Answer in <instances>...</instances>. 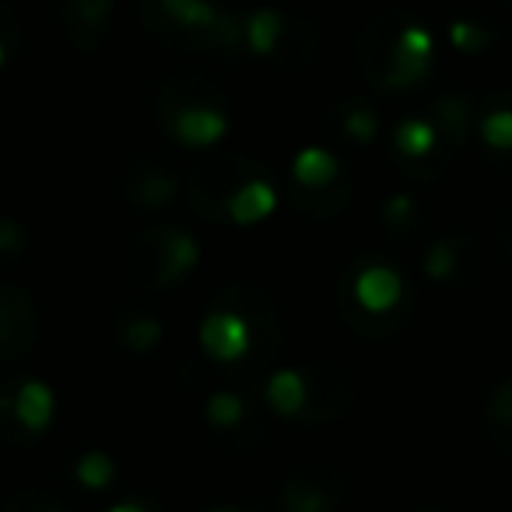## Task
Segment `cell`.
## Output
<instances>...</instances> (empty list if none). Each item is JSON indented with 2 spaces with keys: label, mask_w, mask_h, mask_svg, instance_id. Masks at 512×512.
<instances>
[{
  "label": "cell",
  "mask_w": 512,
  "mask_h": 512,
  "mask_svg": "<svg viewBox=\"0 0 512 512\" xmlns=\"http://www.w3.org/2000/svg\"><path fill=\"white\" fill-rule=\"evenodd\" d=\"M428 57H432V39L400 11L372 18L358 36V67L365 81L383 92L418 85L428 74Z\"/></svg>",
  "instance_id": "1"
},
{
  "label": "cell",
  "mask_w": 512,
  "mask_h": 512,
  "mask_svg": "<svg viewBox=\"0 0 512 512\" xmlns=\"http://www.w3.org/2000/svg\"><path fill=\"white\" fill-rule=\"evenodd\" d=\"M337 306L355 334L383 341L407 323L411 295L407 281L386 260H362L337 285Z\"/></svg>",
  "instance_id": "2"
},
{
  "label": "cell",
  "mask_w": 512,
  "mask_h": 512,
  "mask_svg": "<svg viewBox=\"0 0 512 512\" xmlns=\"http://www.w3.org/2000/svg\"><path fill=\"white\" fill-rule=\"evenodd\" d=\"M141 22L158 43L183 53L228 50L239 43V22L207 0H141Z\"/></svg>",
  "instance_id": "3"
},
{
  "label": "cell",
  "mask_w": 512,
  "mask_h": 512,
  "mask_svg": "<svg viewBox=\"0 0 512 512\" xmlns=\"http://www.w3.org/2000/svg\"><path fill=\"white\" fill-rule=\"evenodd\" d=\"M158 120L186 144H211L225 130V102L214 81L200 74H176L158 92Z\"/></svg>",
  "instance_id": "4"
},
{
  "label": "cell",
  "mask_w": 512,
  "mask_h": 512,
  "mask_svg": "<svg viewBox=\"0 0 512 512\" xmlns=\"http://www.w3.org/2000/svg\"><path fill=\"white\" fill-rule=\"evenodd\" d=\"M197 264V242L179 228H148L123 249L120 271L130 288H169Z\"/></svg>",
  "instance_id": "5"
},
{
  "label": "cell",
  "mask_w": 512,
  "mask_h": 512,
  "mask_svg": "<svg viewBox=\"0 0 512 512\" xmlns=\"http://www.w3.org/2000/svg\"><path fill=\"white\" fill-rule=\"evenodd\" d=\"M264 176V169L242 155H218L211 162L197 165L186 179V197L190 207L204 218L214 221H232V204L242 193V186H249L253 179Z\"/></svg>",
  "instance_id": "6"
},
{
  "label": "cell",
  "mask_w": 512,
  "mask_h": 512,
  "mask_svg": "<svg viewBox=\"0 0 512 512\" xmlns=\"http://www.w3.org/2000/svg\"><path fill=\"white\" fill-rule=\"evenodd\" d=\"M53 414V397L43 383L11 379L0 386V439L11 446H25L46 428Z\"/></svg>",
  "instance_id": "7"
},
{
  "label": "cell",
  "mask_w": 512,
  "mask_h": 512,
  "mask_svg": "<svg viewBox=\"0 0 512 512\" xmlns=\"http://www.w3.org/2000/svg\"><path fill=\"white\" fill-rule=\"evenodd\" d=\"M214 302L235 309L246 320L249 334H253V369H264L274 351L281 348V316L271 306V299L264 292H256V288L232 285V288H221L214 295Z\"/></svg>",
  "instance_id": "8"
},
{
  "label": "cell",
  "mask_w": 512,
  "mask_h": 512,
  "mask_svg": "<svg viewBox=\"0 0 512 512\" xmlns=\"http://www.w3.org/2000/svg\"><path fill=\"white\" fill-rule=\"evenodd\" d=\"M344 502V474L330 463H306L281 484L285 512H337Z\"/></svg>",
  "instance_id": "9"
},
{
  "label": "cell",
  "mask_w": 512,
  "mask_h": 512,
  "mask_svg": "<svg viewBox=\"0 0 512 512\" xmlns=\"http://www.w3.org/2000/svg\"><path fill=\"white\" fill-rule=\"evenodd\" d=\"M39 341V313L25 288L0 285V362L32 355Z\"/></svg>",
  "instance_id": "10"
},
{
  "label": "cell",
  "mask_w": 512,
  "mask_h": 512,
  "mask_svg": "<svg viewBox=\"0 0 512 512\" xmlns=\"http://www.w3.org/2000/svg\"><path fill=\"white\" fill-rule=\"evenodd\" d=\"M425 271H428V278L442 281V285L467 288L481 278L484 256L470 235H449V239H439L428 246Z\"/></svg>",
  "instance_id": "11"
},
{
  "label": "cell",
  "mask_w": 512,
  "mask_h": 512,
  "mask_svg": "<svg viewBox=\"0 0 512 512\" xmlns=\"http://www.w3.org/2000/svg\"><path fill=\"white\" fill-rule=\"evenodd\" d=\"M57 22L74 50L99 53L113 22V0H60Z\"/></svg>",
  "instance_id": "12"
},
{
  "label": "cell",
  "mask_w": 512,
  "mask_h": 512,
  "mask_svg": "<svg viewBox=\"0 0 512 512\" xmlns=\"http://www.w3.org/2000/svg\"><path fill=\"white\" fill-rule=\"evenodd\" d=\"M179 193V176L169 162L155 155H144L123 172V197L134 207L155 211V207H169Z\"/></svg>",
  "instance_id": "13"
},
{
  "label": "cell",
  "mask_w": 512,
  "mask_h": 512,
  "mask_svg": "<svg viewBox=\"0 0 512 512\" xmlns=\"http://www.w3.org/2000/svg\"><path fill=\"white\" fill-rule=\"evenodd\" d=\"M204 348L218 362H242V358H253V334H249L246 320H242L235 309L214 302L211 313L204 320Z\"/></svg>",
  "instance_id": "14"
},
{
  "label": "cell",
  "mask_w": 512,
  "mask_h": 512,
  "mask_svg": "<svg viewBox=\"0 0 512 512\" xmlns=\"http://www.w3.org/2000/svg\"><path fill=\"white\" fill-rule=\"evenodd\" d=\"M306 383V404H302V414L309 421H334L341 418L351 407V383L334 372L330 365H316L302 376Z\"/></svg>",
  "instance_id": "15"
},
{
  "label": "cell",
  "mask_w": 512,
  "mask_h": 512,
  "mask_svg": "<svg viewBox=\"0 0 512 512\" xmlns=\"http://www.w3.org/2000/svg\"><path fill=\"white\" fill-rule=\"evenodd\" d=\"M348 200H351V179L344 172L327 186H295L292 190V207L306 214V218H330Z\"/></svg>",
  "instance_id": "16"
},
{
  "label": "cell",
  "mask_w": 512,
  "mask_h": 512,
  "mask_svg": "<svg viewBox=\"0 0 512 512\" xmlns=\"http://www.w3.org/2000/svg\"><path fill=\"white\" fill-rule=\"evenodd\" d=\"M481 137L498 162H512V92H502L481 113Z\"/></svg>",
  "instance_id": "17"
},
{
  "label": "cell",
  "mask_w": 512,
  "mask_h": 512,
  "mask_svg": "<svg viewBox=\"0 0 512 512\" xmlns=\"http://www.w3.org/2000/svg\"><path fill=\"white\" fill-rule=\"evenodd\" d=\"M204 418L211 421V428L218 435H239L242 428H253L256 418H253V404H249L242 393H214L211 400H207L204 407ZM256 435H260V428H253Z\"/></svg>",
  "instance_id": "18"
},
{
  "label": "cell",
  "mask_w": 512,
  "mask_h": 512,
  "mask_svg": "<svg viewBox=\"0 0 512 512\" xmlns=\"http://www.w3.org/2000/svg\"><path fill=\"white\" fill-rule=\"evenodd\" d=\"M484 421H488V439L502 449L505 456H512V379L502 383L495 393L488 397L484 407Z\"/></svg>",
  "instance_id": "19"
},
{
  "label": "cell",
  "mask_w": 512,
  "mask_h": 512,
  "mask_svg": "<svg viewBox=\"0 0 512 512\" xmlns=\"http://www.w3.org/2000/svg\"><path fill=\"white\" fill-rule=\"evenodd\" d=\"M334 127L341 130L344 137H351V141L369 144L379 130V120L369 106H362V102H344V106L334 109Z\"/></svg>",
  "instance_id": "20"
},
{
  "label": "cell",
  "mask_w": 512,
  "mask_h": 512,
  "mask_svg": "<svg viewBox=\"0 0 512 512\" xmlns=\"http://www.w3.org/2000/svg\"><path fill=\"white\" fill-rule=\"evenodd\" d=\"M0 512H71V509L46 488H22L4 502Z\"/></svg>",
  "instance_id": "21"
},
{
  "label": "cell",
  "mask_w": 512,
  "mask_h": 512,
  "mask_svg": "<svg viewBox=\"0 0 512 512\" xmlns=\"http://www.w3.org/2000/svg\"><path fill=\"white\" fill-rule=\"evenodd\" d=\"M383 225L393 239H407V235L418 228V211H414V200L411 197H393L383 211Z\"/></svg>",
  "instance_id": "22"
},
{
  "label": "cell",
  "mask_w": 512,
  "mask_h": 512,
  "mask_svg": "<svg viewBox=\"0 0 512 512\" xmlns=\"http://www.w3.org/2000/svg\"><path fill=\"white\" fill-rule=\"evenodd\" d=\"M25 249H29V235H25L22 225H15V221L0 218V267H11L18 264L25 256Z\"/></svg>",
  "instance_id": "23"
},
{
  "label": "cell",
  "mask_w": 512,
  "mask_h": 512,
  "mask_svg": "<svg viewBox=\"0 0 512 512\" xmlns=\"http://www.w3.org/2000/svg\"><path fill=\"white\" fill-rule=\"evenodd\" d=\"M158 337H162V327L148 316H137V320H127L120 330V341L127 344L130 351H144V348H155Z\"/></svg>",
  "instance_id": "24"
},
{
  "label": "cell",
  "mask_w": 512,
  "mask_h": 512,
  "mask_svg": "<svg viewBox=\"0 0 512 512\" xmlns=\"http://www.w3.org/2000/svg\"><path fill=\"white\" fill-rule=\"evenodd\" d=\"M113 474H116V467L106 453H88L78 460V477L88 488H106V484L113 481Z\"/></svg>",
  "instance_id": "25"
},
{
  "label": "cell",
  "mask_w": 512,
  "mask_h": 512,
  "mask_svg": "<svg viewBox=\"0 0 512 512\" xmlns=\"http://www.w3.org/2000/svg\"><path fill=\"white\" fill-rule=\"evenodd\" d=\"M0 46L8 50V57L18 53V46H22V22H18L15 8L4 4V0H0Z\"/></svg>",
  "instance_id": "26"
},
{
  "label": "cell",
  "mask_w": 512,
  "mask_h": 512,
  "mask_svg": "<svg viewBox=\"0 0 512 512\" xmlns=\"http://www.w3.org/2000/svg\"><path fill=\"white\" fill-rule=\"evenodd\" d=\"M453 43L474 53V50H481L484 43H491V36H488V29H477V25H456V29H453Z\"/></svg>",
  "instance_id": "27"
},
{
  "label": "cell",
  "mask_w": 512,
  "mask_h": 512,
  "mask_svg": "<svg viewBox=\"0 0 512 512\" xmlns=\"http://www.w3.org/2000/svg\"><path fill=\"white\" fill-rule=\"evenodd\" d=\"M495 242H498V249H502V256H509V260H512V204L505 207L502 218H498Z\"/></svg>",
  "instance_id": "28"
},
{
  "label": "cell",
  "mask_w": 512,
  "mask_h": 512,
  "mask_svg": "<svg viewBox=\"0 0 512 512\" xmlns=\"http://www.w3.org/2000/svg\"><path fill=\"white\" fill-rule=\"evenodd\" d=\"M113 512H144V509H141V505H116Z\"/></svg>",
  "instance_id": "29"
},
{
  "label": "cell",
  "mask_w": 512,
  "mask_h": 512,
  "mask_svg": "<svg viewBox=\"0 0 512 512\" xmlns=\"http://www.w3.org/2000/svg\"><path fill=\"white\" fill-rule=\"evenodd\" d=\"M214 512H249V509H214Z\"/></svg>",
  "instance_id": "30"
},
{
  "label": "cell",
  "mask_w": 512,
  "mask_h": 512,
  "mask_svg": "<svg viewBox=\"0 0 512 512\" xmlns=\"http://www.w3.org/2000/svg\"><path fill=\"white\" fill-rule=\"evenodd\" d=\"M4 57H8V50H4V46H0V64H4Z\"/></svg>",
  "instance_id": "31"
},
{
  "label": "cell",
  "mask_w": 512,
  "mask_h": 512,
  "mask_svg": "<svg viewBox=\"0 0 512 512\" xmlns=\"http://www.w3.org/2000/svg\"><path fill=\"white\" fill-rule=\"evenodd\" d=\"M414 512H439V509H414Z\"/></svg>",
  "instance_id": "32"
},
{
  "label": "cell",
  "mask_w": 512,
  "mask_h": 512,
  "mask_svg": "<svg viewBox=\"0 0 512 512\" xmlns=\"http://www.w3.org/2000/svg\"><path fill=\"white\" fill-rule=\"evenodd\" d=\"M505 4H509V8H512V0H505Z\"/></svg>",
  "instance_id": "33"
}]
</instances>
